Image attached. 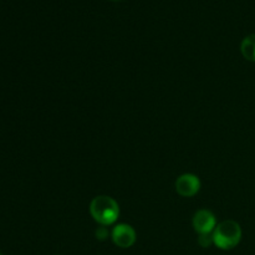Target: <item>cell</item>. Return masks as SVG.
<instances>
[{
	"instance_id": "6da1fadb",
	"label": "cell",
	"mask_w": 255,
	"mask_h": 255,
	"mask_svg": "<svg viewBox=\"0 0 255 255\" xmlns=\"http://www.w3.org/2000/svg\"><path fill=\"white\" fill-rule=\"evenodd\" d=\"M90 212L95 221L102 226H110L115 223L120 216L119 204L114 198L107 196H99L92 199L90 204Z\"/></svg>"
},
{
	"instance_id": "ba28073f",
	"label": "cell",
	"mask_w": 255,
	"mask_h": 255,
	"mask_svg": "<svg viewBox=\"0 0 255 255\" xmlns=\"http://www.w3.org/2000/svg\"><path fill=\"white\" fill-rule=\"evenodd\" d=\"M96 236H97V238H100V239H104V238H106V236H107V232L105 231L104 228H101V229H99V231L96 232Z\"/></svg>"
},
{
	"instance_id": "8992f818",
	"label": "cell",
	"mask_w": 255,
	"mask_h": 255,
	"mask_svg": "<svg viewBox=\"0 0 255 255\" xmlns=\"http://www.w3.org/2000/svg\"><path fill=\"white\" fill-rule=\"evenodd\" d=\"M241 50L247 60L255 62V34L249 35L242 41Z\"/></svg>"
},
{
	"instance_id": "277c9868",
	"label": "cell",
	"mask_w": 255,
	"mask_h": 255,
	"mask_svg": "<svg viewBox=\"0 0 255 255\" xmlns=\"http://www.w3.org/2000/svg\"><path fill=\"white\" fill-rule=\"evenodd\" d=\"M193 227L199 234L212 233L216 229V217L211 211L201 209L193 217Z\"/></svg>"
},
{
	"instance_id": "52a82bcc",
	"label": "cell",
	"mask_w": 255,
	"mask_h": 255,
	"mask_svg": "<svg viewBox=\"0 0 255 255\" xmlns=\"http://www.w3.org/2000/svg\"><path fill=\"white\" fill-rule=\"evenodd\" d=\"M198 243L201 244V246L203 247V248H208V247H211L212 244H214L213 234H211V233H204V234H199Z\"/></svg>"
},
{
	"instance_id": "7a4b0ae2",
	"label": "cell",
	"mask_w": 255,
	"mask_h": 255,
	"mask_svg": "<svg viewBox=\"0 0 255 255\" xmlns=\"http://www.w3.org/2000/svg\"><path fill=\"white\" fill-rule=\"evenodd\" d=\"M214 244L218 248L228 251L239 244L242 239V228L237 222L224 221L216 227L213 232Z\"/></svg>"
},
{
	"instance_id": "9c48e42d",
	"label": "cell",
	"mask_w": 255,
	"mask_h": 255,
	"mask_svg": "<svg viewBox=\"0 0 255 255\" xmlns=\"http://www.w3.org/2000/svg\"><path fill=\"white\" fill-rule=\"evenodd\" d=\"M0 255H1V254H0Z\"/></svg>"
},
{
	"instance_id": "5b68a950",
	"label": "cell",
	"mask_w": 255,
	"mask_h": 255,
	"mask_svg": "<svg viewBox=\"0 0 255 255\" xmlns=\"http://www.w3.org/2000/svg\"><path fill=\"white\" fill-rule=\"evenodd\" d=\"M201 188V182L194 174L187 173L179 177L176 182V191L183 197H192Z\"/></svg>"
},
{
	"instance_id": "3957f363",
	"label": "cell",
	"mask_w": 255,
	"mask_h": 255,
	"mask_svg": "<svg viewBox=\"0 0 255 255\" xmlns=\"http://www.w3.org/2000/svg\"><path fill=\"white\" fill-rule=\"evenodd\" d=\"M112 241L120 248H129L136 242V232L128 224H119L112 231Z\"/></svg>"
}]
</instances>
